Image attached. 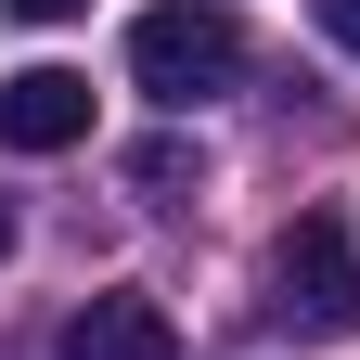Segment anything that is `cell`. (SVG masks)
<instances>
[{
	"label": "cell",
	"instance_id": "obj_1",
	"mask_svg": "<svg viewBox=\"0 0 360 360\" xmlns=\"http://www.w3.org/2000/svg\"><path fill=\"white\" fill-rule=\"evenodd\" d=\"M129 77H142L167 116H193V103H219V90L245 77V26L219 13V0H155V13L129 26Z\"/></svg>",
	"mask_w": 360,
	"mask_h": 360
},
{
	"label": "cell",
	"instance_id": "obj_2",
	"mask_svg": "<svg viewBox=\"0 0 360 360\" xmlns=\"http://www.w3.org/2000/svg\"><path fill=\"white\" fill-rule=\"evenodd\" d=\"M270 322L309 335V347L360 335V245H347V219H335V206H309L296 232L270 245Z\"/></svg>",
	"mask_w": 360,
	"mask_h": 360
},
{
	"label": "cell",
	"instance_id": "obj_3",
	"mask_svg": "<svg viewBox=\"0 0 360 360\" xmlns=\"http://www.w3.org/2000/svg\"><path fill=\"white\" fill-rule=\"evenodd\" d=\"M90 142V77L77 65H13L0 77V155H65Z\"/></svg>",
	"mask_w": 360,
	"mask_h": 360
},
{
	"label": "cell",
	"instance_id": "obj_4",
	"mask_svg": "<svg viewBox=\"0 0 360 360\" xmlns=\"http://www.w3.org/2000/svg\"><path fill=\"white\" fill-rule=\"evenodd\" d=\"M52 360H180V322L155 296H90V309H65Z\"/></svg>",
	"mask_w": 360,
	"mask_h": 360
},
{
	"label": "cell",
	"instance_id": "obj_5",
	"mask_svg": "<svg viewBox=\"0 0 360 360\" xmlns=\"http://www.w3.org/2000/svg\"><path fill=\"white\" fill-rule=\"evenodd\" d=\"M129 180H142V193L167 206V193H180V180H193V142H142V155H129Z\"/></svg>",
	"mask_w": 360,
	"mask_h": 360
},
{
	"label": "cell",
	"instance_id": "obj_6",
	"mask_svg": "<svg viewBox=\"0 0 360 360\" xmlns=\"http://www.w3.org/2000/svg\"><path fill=\"white\" fill-rule=\"evenodd\" d=\"M309 13H322V39H335V52H360V0H309Z\"/></svg>",
	"mask_w": 360,
	"mask_h": 360
},
{
	"label": "cell",
	"instance_id": "obj_7",
	"mask_svg": "<svg viewBox=\"0 0 360 360\" xmlns=\"http://www.w3.org/2000/svg\"><path fill=\"white\" fill-rule=\"evenodd\" d=\"M0 13H26V26H65V13H90V0H0Z\"/></svg>",
	"mask_w": 360,
	"mask_h": 360
},
{
	"label": "cell",
	"instance_id": "obj_8",
	"mask_svg": "<svg viewBox=\"0 0 360 360\" xmlns=\"http://www.w3.org/2000/svg\"><path fill=\"white\" fill-rule=\"evenodd\" d=\"M0 257H13V206H0Z\"/></svg>",
	"mask_w": 360,
	"mask_h": 360
}]
</instances>
